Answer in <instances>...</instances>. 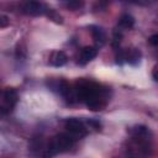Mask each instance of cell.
Listing matches in <instances>:
<instances>
[{
    "instance_id": "6da1fadb",
    "label": "cell",
    "mask_w": 158,
    "mask_h": 158,
    "mask_svg": "<svg viewBox=\"0 0 158 158\" xmlns=\"http://www.w3.org/2000/svg\"><path fill=\"white\" fill-rule=\"evenodd\" d=\"M74 95L75 99L85 102L90 110H95V111L102 110L109 100L107 89L88 79H80L79 81H77Z\"/></svg>"
},
{
    "instance_id": "7a4b0ae2",
    "label": "cell",
    "mask_w": 158,
    "mask_h": 158,
    "mask_svg": "<svg viewBox=\"0 0 158 158\" xmlns=\"http://www.w3.org/2000/svg\"><path fill=\"white\" fill-rule=\"evenodd\" d=\"M74 142H75V138L72 137L69 133H58L53 136L46 144L44 158H49L58 153L69 151L74 146Z\"/></svg>"
},
{
    "instance_id": "3957f363",
    "label": "cell",
    "mask_w": 158,
    "mask_h": 158,
    "mask_svg": "<svg viewBox=\"0 0 158 158\" xmlns=\"http://www.w3.org/2000/svg\"><path fill=\"white\" fill-rule=\"evenodd\" d=\"M128 133L133 138V141L138 144L139 151L143 154H148L151 151V142H152V133L149 128L144 125H136L128 130Z\"/></svg>"
},
{
    "instance_id": "277c9868",
    "label": "cell",
    "mask_w": 158,
    "mask_h": 158,
    "mask_svg": "<svg viewBox=\"0 0 158 158\" xmlns=\"http://www.w3.org/2000/svg\"><path fill=\"white\" fill-rule=\"evenodd\" d=\"M64 127L68 131V133L72 137H74L75 139L77 138H81L88 133V127H86L85 122L83 120H80V118H77V117L67 118L65 122H64Z\"/></svg>"
},
{
    "instance_id": "5b68a950",
    "label": "cell",
    "mask_w": 158,
    "mask_h": 158,
    "mask_svg": "<svg viewBox=\"0 0 158 158\" xmlns=\"http://www.w3.org/2000/svg\"><path fill=\"white\" fill-rule=\"evenodd\" d=\"M17 100H19L17 91L12 88H7L2 94V104L0 105V112L1 114L11 112L15 105L17 104Z\"/></svg>"
},
{
    "instance_id": "8992f818",
    "label": "cell",
    "mask_w": 158,
    "mask_h": 158,
    "mask_svg": "<svg viewBox=\"0 0 158 158\" xmlns=\"http://www.w3.org/2000/svg\"><path fill=\"white\" fill-rule=\"evenodd\" d=\"M22 10L27 15L38 16V15H44L47 12L48 7L43 2H40V1H27L23 4Z\"/></svg>"
},
{
    "instance_id": "52a82bcc",
    "label": "cell",
    "mask_w": 158,
    "mask_h": 158,
    "mask_svg": "<svg viewBox=\"0 0 158 158\" xmlns=\"http://www.w3.org/2000/svg\"><path fill=\"white\" fill-rule=\"evenodd\" d=\"M98 54V48L94 46H86L81 48L79 57H78V63L79 64H86L88 62L93 60Z\"/></svg>"
},
{
    "instance_id": "ba28073f",
    "label": "cell",
    "mask_w": 158,
    "mask_h": 158,
    "mask_svg": "<svg viewBox=\"0 0 158 158\" xmlns=\"http://www.w3.org/2000/svg\"><path fill=\"white\" fill-rule=\"evenodd\" d=\"M68 57L63 51H54L49 57V63L53 67H62L67 63Z\"/></svg>"
},
{
    "instance_id": "9c48e42d",
    "label": "cell",
    "mask_w": 158,
    "mask_h": 158,
    "mask_svg": "<svg viewBox=\"0 0 158 158\" xmlns=\"http://www.w3.org/2000/svg\"><path fill=\"white\" fill-rule=\"evenodd\" d=\"M117 25H118L120 28L130 30V28H132L133 25H135V19H133L130 14H122V15L118 17Z\"/></svg>"
},
{
    "instance_id": "30bf717a",
    "label": "cell",
    "mask_w": 158,
    "mask_h": 158,
    "mask_svg": "<svg viewBox=\"0 0 158 158\" xmlns=\"http://www.w3.org/2000/svg\"><path fill=\"white\" fill-rule=\"evenodd\" d=\"M90 32H91L95 42L99 43V46L105 43L106 36H105V32H104V30L101 27H99V26H90Z\"/></svg>"
},
{
    "instance_id": "8fae6325",
    "label": "cell",
    "mask_w": 158,
    "mask_h": 158,
    "mask_svg": "<svg viewBox=\"0 0 158 158\" xmlns=\"http://www.w3.org/2000/svg\"><path fill=\"white\" fill-rule=\"evenodd\" d=\"M141 59V52L136 48H131L128 51H125V62H128L131 64H137Z\"/></svg>"
},
{
    "instance_id": "7c38bea8",
    "label": "cell",
    "mask_w": 158,
    "mask_h": 158,
    "mask_svg": "<svg viewBox=\"0 0 158 158\" xmlns=\"http://www.w3.org/2000/svg\"><path fill=\"white\" fill-rule=\"evenodd\" d=\"M46 15H48V17H49L51 20H53V21H56V22H58V23H62V16H60L57 11H54L53 9H49V7H48Z\"/></svg>"
},
{
    "instance_id": "4fadbf2b",
    "label": "cell",
    "mask_w": 158,
    "mask_h": 158,
    "mask_svg": "<svg viewBox=\"0 0 158 158\" xmlns=\"http://www.w3.org/2000/svg\"><path fill=\"white\" fill-rule=\"evenodd\" d=\"M63 5H64L65 7H68L69 10H78V9H80L84 4H83L81 1H67V2H63Z\"/></svg>"
},
{
    "instance_id": "5bb4252c",
    "label": "cell",
    "mask_w": 158,
    "mask_h": 158,
    "mask_svg": "<svg viewBox=\"0 0 158 158\" xmlns=\"http://www.w3.org/2000/svg\"><path fill=\"white\" fill-rule=\"evenodd\" d=\"M85 125H86V127H90V128H93V130H95V131H98V130H100V122L99 121H95V120H88L86 122H85Z\"/></svg>"
},
{
    "instance_id": "9a60e30c",
    "label": "cell",
    "mask_w": 158,
    "mask_h": 158,
    "mask_svg": "<svg viewBox=\"0 0 158 158\" xmlns=\"http://www.w3.org/2000/svg\"><path fill=\"white\" fill-rule=\"evenodd\" d=\"M148 42H149L153 47H156V46L158 44V35H152V36L148 38Z\"/></svg>"
},
{
    "instance_id": "2e32d148",
    "label": "cell",
    "mask_w": 158,
    "mask_h": 158,
    "mask_svg": "<svg viewBox=\"0 0 158 158\" xmlns=\"http://www.w3.org/2000/svg\"><path fill=\"white\" fill-rule=\"evenodd\" d=\"M7 25H9L7 17L4 16V15H0V27H5V26H7Z\"/></svg>"
},
{
    "instance_id": "e0dca14e",
    "label": "cell",
    "mask_w": 158,
    "mask_h": 158,
    "mask_svg": "<svg viewBox=\"0 0 158 158\" xmlns=\"http://www.w3.org/2000/svg\"><path fill=\"white\" fill-rule=\"evenodd\" d=\"M152 77H153V80H154V81H157V80H158V77H157V65H154V68H153Z\"/></svg>"
},
{
    "instance_id": "ac0fdd59",
    "label": "cell",
    "mask_w": 158,
    "mask_h": 158,
    "mask_svg": "<svg viewBox=\"0 0 158 158\" xmlns=\"http://www.w3.org/2000/svg\"><path fill=\"white\" fill-rule=\"evenodd\" d=\"M126 158H138V157H137L136 154H128V156H127Z\"/></svg>"
}]
</instances>
